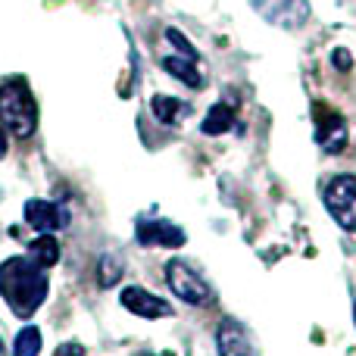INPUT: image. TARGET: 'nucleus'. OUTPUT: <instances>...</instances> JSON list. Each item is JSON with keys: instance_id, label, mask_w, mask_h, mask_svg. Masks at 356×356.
I'll return each instance as SVG.
<instances>
[{"instance_id": "obj_19", "label": "nucleus", "mask_w": 356, "mask_h": 356, "mask_svg": "<svg viewBox=\"0 0 356 356\" xmlns=\"http://www.w3.org/2000/svg\"><path fill=\"white\" fill-rule=\"evenodd\" d=\"M56 356H85V350H81L79 344H63L60 350H56Z\"/></svg>"}, {"instance_id": "obj_6", "label": "nucleus", "mask_w": 356, "mask_h": 356, "mask_svg": "<svg viewBox=\"0 0 356 356\" xmlns=\"http://www.w3.org/2000/svg\"><path fill=\"white\" fill-rule=\"evenodd\" d=\"M316 141L325 154H341L347 147V122L338 113L316 106Z\"/></svg>"}, {"instance_id": "obj_11", "label": "nucleus", "mask_w": 356, "mask_h": 356, "mask_svg": "<svg viewBox=\"0 0 356 356\" xmlns=\"http://www.w3.org/2000/svg\"><path fill=\"white\" fill-rule=\"evenodd\" d=\"M163 69L169 75H175L178 81H184L188 88H200L203 85V75L197 69V60H188V56H166L163 60Z\"/></svg>"}, {"instance_id": "obj_18", "label": "nucleus", "mask_w": 356, "mask_h": 356, "mask_svg": "<svg viewBox=\"0 0 356 356\" xmlns=\"http://www.w3.org/2000/svg\"><path fill=\"white\" fill-rule=\"evenodd\" d=\"M332 63H334V69H341V72H347V69L353 66V56H350V50H334L332 54Z\"/></svg>"}, {"instance_id": "obj_13", "label": "nucleus", "mask_w": 356, "mask_h": 356, "mask_svg": "<svg viewBox=\"0 0 356 356\" xmlns=\"http://www.w3.org/2000/svg\"><path fill=\"white\" fill-rule=\"evenodd\" d=\"M232 125H234V113H232V106L216 104L213 110H209L207 116H203L200 131H203V135H225V131H232Z\"/></svg>"}, {"instance_id": "obj_7", "label": "nucleus", "mask_w": 356, "mask_h": 356, "mask_svg": "<svg viewBox=\"0 0 356 356\" xmlns=\"http://www.w3.org/2000/svg\"><path fill=\"white\" fill-rule=\"evenodd\" d=\"M122 307L129 309V313H135V316H141V319H166V316H172V307H169L163 297H154L150 291H144V288H125L122 291Z\"/></svg>"}, {"instance_id": "obj_3", "label": "nucleus", "mask_w": 356, "mask_h": 356, "mask_svg": "<svg viewBox=\"0 0 356 356\" xmlns=\"http://www.w3.org/2000/svg\"><path fill=\"white\" fill-rule=\"evenodd\" d=\"M332 219L347 232H356V175H334L322 191Z\"/></svg>"}, {"instance_id": "obj_12", "label": "nucleus", "mask_w": 356, "mask_h": 356, "mask_svg": "<svg viewBox=\"0 0 356 356\" xmlns=\"http://www.w3.org/2000/svg\"><path fill=\"white\" fill-rule=\"evenodd\" d=\"M29 259L31 263H38L41 269H47V266H54L56 259H60V244H56V238L50 232H41V238H35L29 244Z\"/></svg>"}, {"instance_id": "obj_1", "label": "nucleus", "mask_w": 356, "mask_h": 356, "mask_svg": "<svg viewBox=\"0 0 356 356\" xmlns=\"http://www.w3.org/2000/svg\"><path fill=\"white\" fill-rule=\"evenodd\" d=\"M0 294L19 319H29L47 300V275L29 257H10L0 266Z\"/></svg>"}, {"instance_id": "obj_17", "label": "nucleus", "mask_w": 356, "mask_h": 356, "mask_svg": "<svg viewBox=\"0 0 356 356\" xmlns=\"http://www.w3.org/2000/svg\"><path fill=\"white\" fill-rule=\"evenodd\" d=\"M166 41L172 44V47H178V54H181V56H188V60H197V50L191 47V41L178 29H166Z\"/></svg>"}, {"instance_id": "obj_16", "label": "nucleus", "mask_w": 356, "mask_h": 356, "mask_svg": "<svg viewBox=\"0 0 356 356\" xmlns=\"http://www.w3.org/2000/svg\"><path fill=\"white\" fill-rule=\"evenodd\" d=\"M119 278H122V259H119L116 253H104V257H100V284L113 288Z\"/></svg>"}, {"instance_id": "obj_21", "label": "nucleus", "mask_w": 356, "mask_h": 356, "mask_svg": "<svg viewBox=\"0 0 356 356\" xmlns=\"http://www.w3.org/2000/svg\"><path fill=\"white\" fill-rule=\"evenodd\" d=\"M0 356H3V344H0Z\"/></svg>"}, {"instance_id": "obj_5", "label": "nucleus", "mask_w": 356, "mask_h": 356, "mask_svg": "<svg viewBox=\"0 0 356 356\" xmlns=\"http://www.w3.org/2000/svg\"><path fill=\"white\" fill-rule=\"evenodd\" d=\"M135 234L144 247H181L184 244V232L175 222L166 219H154V216H144L135 222Z\"/></svg>"}, {"instance_id": "obj_9", "label": "nucleus", "mask_w": 356, "mask_h": 356, "mask_svg": "<svg viewBox=\"0 0 356 356\" xmlns=\"http://www.w3.org/2000/svg\"><path fill=\"white\" fill-rule=\"evenodd\" d=\"M25 222L35 232H56V228L69 225V216H66V209L50 200H29L25 203Z\"/></svg>"}, {"instance_id": "obj_15", "label": "nucleus", "mask_w": 356, "mask_h": 356, "mask_svg": "<svg viewBox=\"0 0 356 356\" xmlns=\"http://www.w3.org/2000/svg\"><path fill=\"white\" fill-rule=\"evenodd\" d=\"M38 350H41V332L35 325L22 328L16 334V344H13V356H38Z\"/></svg>"}, {"instance_id": "obj_10", "label": "nucleus", "mask_w": 356, "mask_h": 356, "mask_svg": "<svg viewBox=\"0 0 356 356\" xmlns=\"http://www.w3.org/2000/svg\"><path fill=\"white\" fill-rule=\"evenodd\" d=\"M216 344H219V356H253V344L247 338L244 325L234 319H225L216 332Z\"/></svg>"}, {"instance_id": "obj_20", "label": "nucleus", "mask_w": 356, "mask_h": 356, "mask_svg": "<svg viewBox=\"0 0 356 356\" xmlns=\"http://www.w3.org/2000/svg\"><path fill=\"white\" fill-rule=\"evenodd\" d=\"M6 154V131H3V125H0V156Z\"/></svg>"}, {"instance_id": "obj_14", "label": "nucleus", "mask_w": 356, "mask_h": 356, "mask_svg": "<svg viewBox=\"0 0 356 356\" xmlns=\"http://www.w3.org/2000/svg\"><path fill=\"white\" fill-rule=\"evenodd\" d=\"M150 106H154V116L160 119L163 125H175L178 119H181L184 113H188V110H184V104H181V100L169 97V94H156V97H154V104H150Z\"/></svg>"}, {"instance_id": "obj_4", "label": "nucleus", "mask_w": 356, "mask_h": 356, "mask_svg": "<svg viewBox=\"0 0 356 356\" xmlns=\"http://www.w3.org/2000/svg\"><path fill=\"white\" fill-rule=\"evenodd\" d=\"M166 278L169 288L175 291V297H181L184 303H209V297H213V288L207 284V278L184 259H172L166 266Z\"/></svg>"}, {"instance_id": "obj_2", "label": "nucleus", "mask_w": 356, "mask_h": 356, "mask_svg": "<svg viewBox=\"0 0 356 356\" xmlns=\"http://www.w3.org/2000/svg\"><path fill=\"white\" fill-rule=\"evenodd\" d=\"M0 125H3L6 135L19 138V141L35 135L38 104H35V97H31L29 85H25L22 79H13L0 88Z\"/></svg>"}, {"instance_id": "obj_8", "label": "nucleus", "mask_w": 356, "mask_h": 356, "mask_svg": "<svg viewBox=\"0 0 356 356\" xmlns=\"http://www.w3.org/2000/svg\"><path fill=\"white\" fill-rule=\"evenodd\" d=\"M257 10L263 13L269 22L282 25V29H297L307 22V3L303 0H253Z\"/></svg>"}]
</instances>
